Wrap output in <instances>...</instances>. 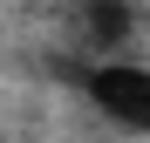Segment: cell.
<instances>
[{
  "mask_svg": "<svg viewBox=\"0 0 150 143\" xmlns=\"http://www.w3.org/2000/svg\"><path fill=\"white\" fill-rule=\"evenodd\" d=\"M82 95L109 116L116 130L130 136H150V68L130 61V55H103L82 68Z\"/></svg>",
  "mask_w": 150,
  "mask_h": 143,
  "instance_id": "6da1fadb",
  "label": "cell"
}]
</instances>
